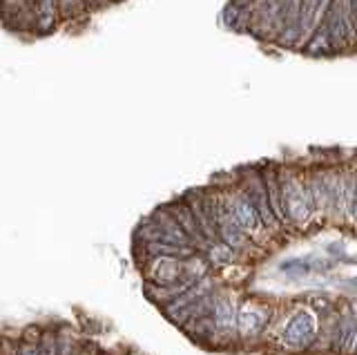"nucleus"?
Wrapping results in <instances>:
<instances>
[{"label":"nucleus","instance_id":"1","mask_svg":"<svg viewBox=\"0 0 357 355\" xmlns=\"http://www.w3.org/2000/svg\"><path fill=\"white\" fill-rule=\"evenodd\" d=\"M277 183H279V202H282L284 224L290 221V224L304 226L315 215L304 168H297L295 159H277Z\"/></svg>","mask_w":357,"mask_h":355},{"label":"nucleus","instance_id":"2","mask_svg":"<svg viewBox=\"0 0 357 355\" xmlns=\"http://www.w3.org/2000/svg\"><path fill=\"white\" fill-rule=\"evenodd\" d=\"M232 172H234V179H237L243 195L248 197V202L257 210V215H259L261 224L266 228H279V221L273 217L271 206H268L266 188H264V179H261V172H259V163H245Z\"/></svg>","mask_w":357,"mask_h":355},{"label":"nucleus","instance_id":"3","mask_svg":"<svg viewBox=\"0 0 357 355\" xmlns=\"http://www.w3.org/2000/svg\"><path fill=\"white\" fill-rule=\"evenodd\" d=\"M148 259V277L156 286H167L174 282L185 280L183 277V259L170 257V255H159V257H145Z\"/></svg>","mask_w":357,"mask_h":355},{"label":"nucleus","instance_id":"4","mask_svg":"<svg viewBox=\"0 0 357 355\" xmlns=\"http://www.w3.org/2000/svg\"><path fill=\"white\" fill-rule=\"evenodd\" d=\"M165 208H167V213H170V215L176 219V224L181 226V230L188 235V239L192 241V246H195L197 250H206L208 241H206L204 235L199 232L197 221H195L192 213H190V206H188V202L183 199V195H181V197H174L172 202H167Z\"/></svg>","mask_w":357,"mask_h":355},{"label":"nucleus","instance_id":"5","mask_svg":"<svg viewBox=\"0 0 357 355\" xmlns=\"http://www.w3.org/2000/svg\"><path fill=\"white\" fill-rule=\"evenodd\" d=\"M317 335V322L308 310H299V313L288 322L284 328V342L290 347H308Z\"/></svg>","mask_w":357,"mask_h":355},{"label":"nucleus","instance_id":"6","mask_svg":"<svg viewBox=\"0 0 357 355\" xmlns=\"http://www.w3.org/2000/svg\"><path fill=\"white\" fill-rule=\"evenodd\" d=\"M266 322H268V310L257 304H248V306H241L239 310L237 328L243 338H257L264 331Z\"/></svg>","mask_w":357,"mask_h":355},{"label":"nucleus","instance_id":"7","mask_svg":"<svg viewBox=\"0 0 357 355\" xmlns=\"http://www.w3.org/2000/svg\"><path fill=\"white\" fill-rule=\"evenodd\" d=\"M208 315H212V326L217 331H226L234 324V310L228 297L215 299V304H210Z\"/></svg>","mask_w":357,"mask_h":355},{"label":"nucleus","instance_id":"8","mask_svg":"<svg viewBox=\"0 0 357 355\" xmlns=\"http://www.w3.org/2000/svg\"><path fill=\"white\" fill-rule=\"evenodd\" d=\"M206 252V259L210 262V266H230L234 262V250L230 246H226L221 239L208 243Z\"/></svg>","mask_w":357,"mask_h":355},{"label":"nucleus","instance_id":"9","mask_svg":"<svg viewBox=\"0 0 357 355\" xmlns=\"http://www.w3.org/2000/svg\"><path fill=\"white\" fill-rule=\"evenodd\" d=\"M310 269H312V264L308 262V259H290V262H286V264H282V271L288 275V277H304V275H308L310 273Z\"/></svg>","mask_w":357,"mask_h":355},{"label":"nucleus","instance_id":"10","mask_svg":"<svg viewBox=\"0 0 357 355\" xmlns=\"http://www.w3.org/2000/svg\"><path fill=\"white\" fill-rule=\"evenodd\" d=\"M38 355H59V347H56V338L52 335V333H45V335H43Z\"/></svg>","mask_w":357,"mask_h":355},{"label":"nucleus","instance_id":"11","mask_svg":"<svg viewBox=\"0 0 357 355\" xmlns=\"http://www.w3.org/2000/svg\"><path fill=\"white\" fill-rule=\"evenodd\" d=\"M18 355H38V349L36 347H31V344H22Z\"/></svg>","mask_w":357,"mask_h":355}]
</instances>
